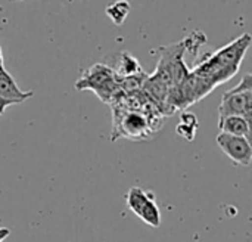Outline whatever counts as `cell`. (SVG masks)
<instances>
[{
  "mask_svg": "<svg viewBox=\"0 0 252 242\" xmlns=\"http://www.w3.org/2000/svg\"><path fill=\"white\" fill-rule=\"evenodd\" d=\"M18 1H21V0H18Z\"/></svg>",
  "mask_w": 252,
  "mask_h": 242,
  "instance_id": "obj_15",
  "label": "cell"
},
{
  "mask_svg": "<svg viewBox=\"0 0 252 242\" xmlns=\"http://www.w3.org/2000/svg\"><path fill=\"white\" fill-rule=\"evenodd\" d=\"M219 129L221 133H227L232 136L251 138V120L241 115H230L219 118Z\"/></svg>",
  "mask_w": 252,
  "mask_h": 242,
  "instance_id": "obj_7",
  "label": "cell"
},
{
  "mask_svg": "<svg viewBox=\"0 0 252 242\" xmlns=\"http://www.w3.org/2000/svg\"><path fill=\"white\" fill-rule=\"evenodd\" d=\"M250 44L251 35L245 33L224 47L207 55L195 65L192 72L217 87L235 77L247 55V50L250 49Z\"/></svg>",
  "mask_w": 252,
  "mask_h": 242,
  "instance_id": "obj_1",
  "label": "cell"
},
{
  "mask_svg": "<svg viewBox=\"0 0 252 242\" xmlns=\"http://www.w3.org/2000/svg\"><path fill=\"white\" fill-rule=\"evenodd\" d=\"M105 13L115 25H123L130 13V3L127 0H117L112 4L106 6Z\"/></svg>",
  "mask_w": 252,
  "mask_h": 242,
  "instance_id": "obj_9",
  "label": "cell"
},
{
  "mask_svg": "<svg viewBox=\"0 0 252 242\" xmlns=\"http://www.w3.org/2000/svg\"><path fill=\"white\" fill-rule=\"evenodd\" d=\"M148 118L139 112H128L121 120V136L128 139H140L148 133Z\"/></svg>",
  "mask_w": 252,
  "mask_h": 242,
  "instance_id": "obj_6",
  "label": "cell"
},
{
  "mask_svg": "<svg viewBox=\"0 0 252 242\" xmlns=\"http://www.w3.org/2000/svg\"><path fill=\"white\" fill-rule=\"evenodd\" d=\"M136 216L145 222L146 225L152 226V228H159L161 226V213H159V208L157 206V201H155V195H152L140 208L139 211L136 213Z\"/></svg>",
  "mask_w": 252,
  "mask_h": 242,
  "instance_id": "obj_8",
  "label": "cell"
},
{
  "mask_svg": "<svg viewBox=\"0 0 252 242\" xmlns=\"http://www.w3.org/2000/svg\"><path fill=\"white\" fill-rule=\"evenodd\" d=\"M196 126H189V124H183V123H180L177 127H176V132H177V135L179 136H182V138H185L186 140H193L195 139V135H196Z\"/></svg>",
  "mask_w": 252,
  "mask_h": 242,
  "instance_id": "obj_11",
  "label": "cell"
},
{
  "mask_svg": "<svg viewBox=\"0 0 252 242\" xmlns=\"http://www.w3.org/2000/svg\"><path fill=\"white\" fill-rule=\"evenodd\" d=\"M0 67H3V52H1V47H0Z\"/></svg>",
  "mask_w": 252,
  "mask_h": 242,
  "instance_id": "obj_14",
  "label": "cell"
},
{
  "mask_svg": "<svg viewBox=\"0 0 252 242\" xmlns=\"http://www.w3.org/2000/svg\"><path fill=\"white\" fill-rule=\"evenodd\" d=\"M137 74H142V68H140L139 61L134 56H131L128 52H123L121 59H120L118 75L126 78V77H131V75H137Z\"/></svg>",
  "mask_w": 252,
  "mask_h": 242,
  "instance_id": "obj_10",
  "label": "cell"
},
{
  "mask_svg": "<svg viewBox=\"0 0 252 242\" xmlns=\"http://www.w3.org/2000/svg\"><path fill=\"white\" fill-rule=\"evenodd\" d=\"M10 105H15V102L0 98V115H3V114H4V111H6Z\"/></svg>",
  "mask_w": 252,
  "mask_h": 242,
  "instance_id": "obj_12",
  "label": "cell"
},
{
  "mask_svg": "<svg viewBox=\"0 0 252 242\" xmlns=\"http://www.w3.org/2000/svg\"><path fill=\"white\" fill-rule=\"evenodd\" d=\"M78 90L90 89L93 90L103 102H108L118 89L117 74L103 64H96L87 69V72L75 83Z\"/></svg>",
  "mask_w": 252,
  "mask_h": 242,
  "instance_id": "obj_3",
  "label": "cell"
},
{
  "mask_svg": "<svg viewBox=\"0 0 252 242\" xmlns=\"http://www.w3.org/2000/svg\"><path fill=\"white\" fill-rule=\"evenodd\" d=\"M216 140L220 149L230 158V161L235 166H241V167L251 166L252 146L250 139L241 138V136H232V135L220 132Z\"/></svg>",
  "mask_w": 252,
  "mask_h": 242,
  "instance_id": "obj_4",
  "label": "cell"
},
{
  "mask_svg": "<svg viewBox=\"0 0 252 242\" xmlns=\"http://www.w3.org/2000/svg\"><path fill=\"white\" fill-rule=\"evenodd\" d=\"M241 115L251 120L252 115V75L245 74L241 83L224 92L219 106V118Z\"/></svg>",
  "mask_w": 252,
  "mask_h": 242,
  "instance_id": "obj_2",
  "label": "cell"
},
{
  "mask_svg": "<svg viewBox=\"0 0 252 242\" xmlns=\"http://www.w3.org/2000/svg\"><path fill=\"white\" fill-rule=\"evenodd\" d=\"M34 92H24L19 89L13 77L6 71L4 67H0V98L12 101L15 104H21L30 98H32Z\"/></svg>",
  "mask_w": 252,
  "mask_h": 242,
  "instance_id": "obj_5",
  "label": "cell"
},
{
  "mask_svg": "<svg viewBox=\"0 0 252 242\" xmlns=\"http://www.w3.org/2000/svg\"><path fill=\"white\" fill-rule=\"evenodd\" d=\"M10 235V231L7 228H0V242H3Z\"/></svg>",
  "mask_w": 252,
  "mask_h": 242,
  "instance_id": "obj_13",
  "label": "cell"
}]
</instances>
